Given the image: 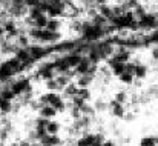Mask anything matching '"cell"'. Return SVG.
I'll list each match as a JSON object with an SVG mask.
<instances>
[{
	"instance_id": "1",
	"label": "cell",
	"mask_w": 158,
	"mask_h": 146,
	"mask_svg": "<svg viewBox=\"0 0 158 146\" xmlns=\"http://www.w3.org/2000/svg\"><path fill=\"white\" fill-rule=\"evenodd\" d=\"M40 146H58L61 143L60 137L58 135H49V134H45L40 140H39Z\"/></svg>"
},
{
	"instance_id": "2",
	"label": "cell",
	"mask_w": 158,
	"mask_h": 146,
	"mask_svg": "<svg viewBox=\"0 0 158 146\" xmlns=\"http://www.w3.org/2000/svg\"><path fill=\"white\" fill-rule=\"evenodd\" d=\"M58 39H60V34H58V31H57V32H52V31H48V29H42L40 42H46V43H55Z\"/></svg>"
},
{
	"instance_id": "3",
	"label": "cell",
	"mask_w": 158,
	"mask_h": 146,
	"mask_svg": "<svg viewBox=\"0 0 158 146\" xmlns=\"http://www.w3.org/2000/svg\"><path fill=\"white\" fill-rule=\"evenodd\" d=\"M89 66H91V60H89L88 57H81V62L75 66V72H77L78 75H83V74L88 72Z\"/></svg>"
},
{
	"instance_id": "4",
	"label": "cell",
	"mask_w": 158,
	"mask_h": 146,
	"mask_svg": "<svg viewBox=\"0 0 158 146\" xmlns=\"http://www.w3.org/2000/svg\"><path fill=\"white\" fill-rule=\"evenodd\" d=\"M39 112H40V117H43V118H52L54 115L57 114V111L54 109L52 106H49V105H42L40 108H39Z\"/></svg>"
},
{
	"instance_id": "5",
	"label": "cell",
	"mask_w": 158,
	"mask_h": 146,
	"mask_svg": "<svg viewBox=\"0 0 158 146\" xmlns=\"http://www.w3.org/2000/svg\"><path fill=\"white\" fill-rule=\"evenodd\" d=\"M110 111H112V114H114L115 117H118V118L124 117V108H123V105H121V103H117L115 100L110 101Z\"/></svg>"
},
{
	"instance_id": "6",
	"label": "cell",
	"mask_w": 158,
	"mask_h": 146,
	"mask_svg": "<svg viewBox=\"0 0 158 146\" xmlns=\"http://www.w3.org/2000/svg\"><path fill=\"white\" fill-rule=\"evenodd\" d=\"M81 57H83V55H80V54H75V52L69 54V55L66 57V62H68L69 68H75V66H77V65L81 62Z\"/></svg>"
},
{
	"instance_id": "7",
	"label": "cell",
	"mask_w": 158,
	"mask_h": 146,
	"mask_svg": "<svg viewBox=\"0 0 158 146\" xmlns=\"http://www.w3.org/2000/svg\"><path fill=\"white\" fill-rule=\"evenodd\" d=\"M92 80H94L92 75H89V74H83V75H80L78 80H77V88H88V85H89Z\"/></svg>"
},
{
	"instance_id": "8",
	"label": "cell",
	"mask_w": 158,
	"mask_h": 146,
	"mask_svg": "<svg viewBox=\"0 0 158 146\" xmlns=\"http://www.w3.org/2000/svg\"><path fill=\"white\" fill-rule=\"evenodd\" d=\"M94 143V134H85L77 140V146H92Z\"/></svg>"
},
{
	"instance_id": "9",
	"label": "cell",
	"mask_w": 158,
	"mask_h": 146,
	"mask_svg": "<svg viewBox=\"0 0 158 146\" xmlns=\"http://www.w3.org/2000/svg\"><path fill=\"white\" fill-rule=\"evenodd\" d=\"M46 23H48V15H46V14H42V15H39L37 19H34V28L45 29V28H46Z\"/></svg>"
},
{
	"instance_id": "10",
	"label": "cell",
	"mask_w": 158,
	"mask_h": 146,
	"mask_svg": "<svg viewBox=\"0 0 158 146\" xmlns=\"http://www.w3.org/2000/svg\"><path fill=\"white\" fill-rule=\"evenodd\" d=\"M58 131H60V125H58V122L49 120V123L46 125V134H49V135H57Z\"/></svg>"
},
{
	"instance_id": "11",
	"label": "cell",
	"mask_w": 158,
	"mask_h": 146,
	"mask_svg": "<svg viewBox=\"0 0 158 146\" xmlns=\"http://www.w3.org/2000/svg\"><path fill=\"white\" fill-rule=\"evenodd\" d=\"M58 28H60V20H58V19H48V23H46V28H45V29L57 32Z\"/></svg>"
},
{
	"instance_id": "12",
	"label": "cell",
	"mask_w": 158,
	"mask_h": 146,
	"mask_svg": "<svg viewBox=\"0 0 158 146\" xmlns=\"http://www.w3.org/2000/svg\"><path fill=\"white\" fill-rule=\"evenodd\" d=\"M146 74H148V68H146L144 65H137V66H135L134 77H137V79H144Z\"/></svg>"
},
{
	"instance_id": "13",
	"label": "cell",
	"mask_w": 158,
	"mask_h": 146,
	"mask_svg": "<svg viewBox=\"0 0 158 146\" xmlns=\"http://www.w3.org/2000/svg\"><path fill=\"white\" fill-rule=\"evenodd\" d=\"M89 89L88 88H78L77 89V94H75V97H78V98H81L83 101H86L88 98H89Z\"/></svg>"
},
{
	"instance_id": "14",
	"label": "cell",
	"mask_w": 158,
	"mask_h": 146,
	"mask_svg": "<svg viewBox=\"0 0 158 146\" xmlns=\"http://www.w3.org/2000/svg\"><path fill=\"white\" fill-rule=\"evenodd\" d=\"M118 79H120L121 83H126V85H132V82H134V75H132V74H127V72L120 74Z\"/></svg>"
},
{
	"instance_id": "15",
	"label": "cell",
	"mask_w": 158,
	"mask_h": 146,
	"mask_svg": "<svg viewBox=\"0 0 158 146\" xmlns=\"http://www.w3.org/2000/svg\"><path fill=\"white\" fill-rule=\"evenodd\" d=\"M77 89H78V88H77L74 83H69L68 86H64V94H66V96H69V97H75Z\"/></svg>"
},
{
	"instance_id": "16",
	"label": "cell",
	"mask_w": 158,
	"mask_h": 146,
	"mask_svg": "<svg viewBox=\"0 0 158 146\" xmlns=\"http://www.w3.org/2000/svg\"><path fill=\"white\" fill-rule=\"evenodd\" d=\"M140 146H157L155 137H143L140 142Z\"/></svg>"
},
{
	"instance_id": "17",
	"label": "cell",
	"mask_w": 158,
	"mask_h": 146,
	"mask_svg": "<svg viewBox=\"0 0 158 146\" xmlns=\"http://www.w3.org/2000/svg\"><path fill=\"white\" fill-rule=\"evenodd\" d=\"M135 66H137V63H129V62L124 63V72L134 75V72H135Z\"/></svg>"
},
{
	"instance_id": "18",
	"label": "cell",
	"mask_w": 158,
	"mask_h": 146,
	"mask_svg": "<svg viewBox=\"0 0 158 146\" xmlns=\"http://www.w3.org/2000/svg\"><path fill=\"white\" fill-rule=\"evenodd\" d=\"M46 86H48V89H51V92H54V89H60L58 85H57V82H55V79L48 80V82H46Z\"/></svg>"
},
{
	"instance_id": "19",
	"label": "cell",
	"mask_w": 158,
	"mask_h": 146,
	"mask_svg": "<svg viewBox=\"0 0 158 146\" xmlns=\"http://www.w3.org/2000/svg\"><path fill=\"white\" fill-rule=\"evenodd\" d=\"M42 0H25V6L26 8H34V6H39Z\"/></svg>"
},
{
	"instance_id": "20",
	"label": "cell",
	"mask_w": 158,
	"mask_h": 146,
	"mask_svg": "<svg viewBox=\"0 0 158 146\" xmlns=\"http://www.w3.org/2000/svg\"><path fill=\"white\" fill-rule=\"evenodd\" d=\"M115 101L123 105V103L126 101V94H124V92H118V94H115Z\"/></svg>"
},
{
	"instance_id": "21",
	"label": "cell",
	"mask_w": 158,
	"mask_h": 146,
	"mask_svg": "<svg viewBox=\"0 0 158 146\" xmlns=\"http://www.w3.org/2000/svg\"><path fill=\"white\" fill-rule=\"evenodd\" d=\"M11 5H14V6H25V0H11Z\"/></svg>"
},
{
	"instance_id": "22",
	"label": "cell",
	"mask_w": 158,
	"mask_h": 146,
	"mask_svg": "<svg viewBox=\"0 0 158 146\" xmlns=\"http://www.w3.org/2000/svg\"><path fill=\"white\" fill-rule=\"evenodd\" d=\"M106 2H107V0H94V3H97L98 6H103V5H106Z\"/></svg>"
},
{
	"instance_id": "23",
	"label": "cell",
	"mask_w": 158,
	"mask_h": 146,
	"mask_svg": "<svg viewBox=\"0 0 158 146\" xmlns=\"http://www.w3.org/2000/svg\"><path fill=\"white\" fill-rule=\"evenodd\" d=\"M152 55H154V58H157V60H158V46L152 51Z\"/></svg>"
},
{
	"instance_id": "24",
	"label": "cell",
	"mask_w": 158,
	"mask_h": 146,
	"mask_svg": "<svg viewBox=\"0 0 158 146\" xmlns=\"http://www.w3.org/2000/svg\"><path fill=\"white\" fill-rule=\"evenodd\" d=\"M102 146H115V145H114L112 142H105V143H103Z\"/></svg>"
},
{
	"instance_id": "25",
	"label": "cell",
	"mask_w": 158,
	"mask_h": 146,
	"mask_svg": "<svg viewBox=\"0 0 158 146\" xmlns=\"http://www.w3.org/2000/svg\"><path fill=\"white\" fill-rule=\"evenodd\" d=\"M2 23H3V20H2V17H0V26H2Z\"/></svg>"
},
{
	"instance_id": "26",
	"label": "cell",
	"mask_w": 158,
	"mask_h": 146,
	"mask_svg": "<svg viewBox=\"0 0 158 146\" xmlns=\"http://www.w3.org/2000/svg\"><path fill=\"white\" fill-rule=\"evenodd\" d=\"M83 2H88V0H83Z\"/></svg>"
}]
</instances>
